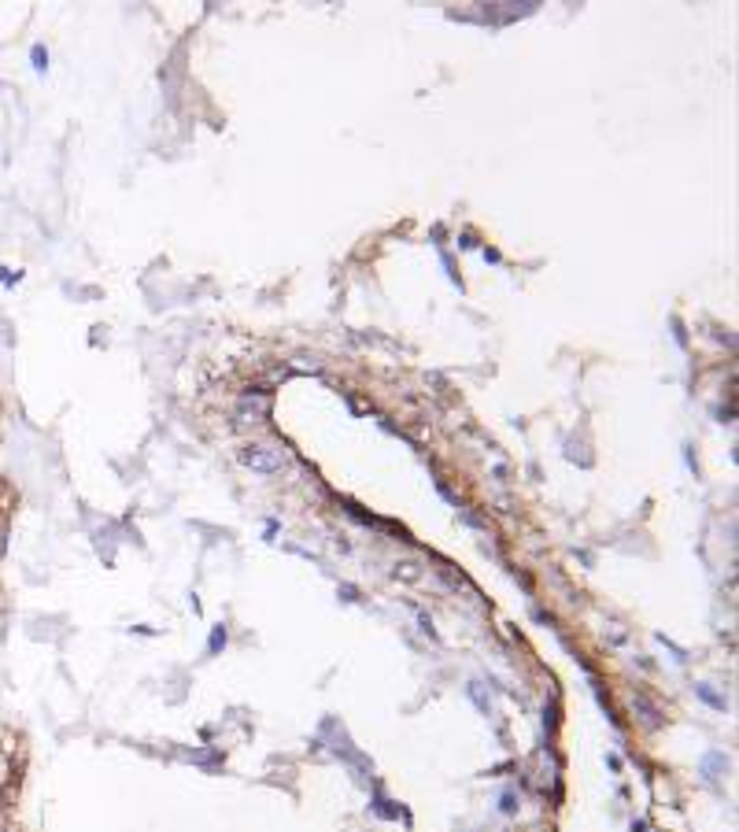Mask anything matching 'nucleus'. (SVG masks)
Wrapping results in <instances>:
<instances>
[{
    "instance_id": "f257e3e1",
    "label": "nucleus",
    "mask_w": 739,
    "mask_h": 832,
    "mask_svg": "<svg viewBox=\"0 0 739 832\" xmlns=\"http://www.w3.org/2000/svg\"><path fill=\"white\" fill-rule=\"evenodd\" d=\"M241 459H244V466H252V470H259V474H274V470L285 466V452L281 447H270V444H252Z\"/></svg>"
},
{
    "instance_id": "f03ea898",
    "label": "nucleus",
    "mask_w": 739,
    "mask_h": 832,
    "mask_svg": "<svg viewBox=\"0 0 739 832\" xmlns=\"http://www.w3.org/2000/svg\"><path fill=\"white\" fill-rule=\"evenodd\" d=\"M263 411H266V396H255V400L248 396V400H244V403H241V414H252V418H248V422H255V418H259V414H263Z\"/></svg>"
}]
</instances>
